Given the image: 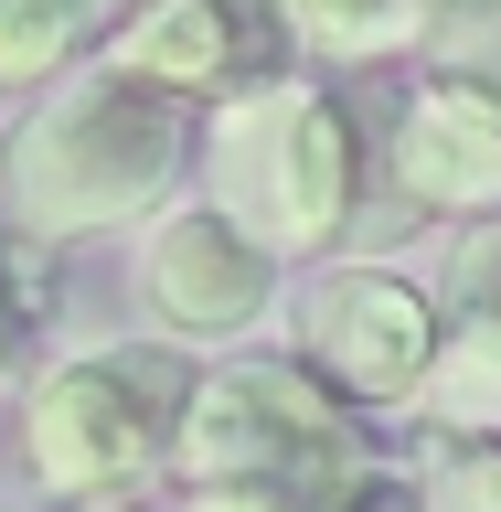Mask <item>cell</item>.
Instances as JSON below:
<instances>
[{
	"label": "cell",
	"mask_w": 501,
	"mask_h": 512,
	"mask_svg": "<svg viewBox=\"0 0 501 512\" xmlns=\"http://www.w3.org/2000/svg\"><path fill=\"white\" fill-rule=\"evenodd\" d=\"M427 416H438L448 438H501V320H448Z\"/></svg>",
	"instance_id": "cell-10"
},
{
	"label": "cell",
	"mask_w": 501,
	"mask_h": 512,
	"mask_svg": "<svg viewBox=\"0 0 501 512\" xmlns=\"http://www.w3.org/2000/svg\"><path fill=\"white\" fill-rule=\"evenodd\" d=\"M192 384L203 363H171L150 342H86L43 363L22 395V448H32V480L64 491V502H118L160 459H182V416H192Z\"/></svg>",
	"instance_id": "cell-4"
},
{
	"label": "cell",
	"mask_w": 501,
	"mask_h": 512,
	"mask_svg": "<svg viewBox=\"0 0 501 512\" xmlns=\"http://www.w3.org/2000/svg\"><path fill=\"white\" fill-rule=\"evenodd\" d=\"M438 75H480V86H501V0H448Z\"/></svg>",
	"instance_id": "cell-14"
},
{
	"label": "cell",
	"mask_w": 501,
	"mask_h": 512,
	"mask_svg": "<svg viewBox=\"0 0 501 512\" xmlns=\"http://www.w3.org/2000/svg\"><path fill=\"white\" fill-rule=\"evenodd\" d=\"M182 171H192V107L96 54L11 118L0 214L22 235H107V224H139V214L160 224Z\"/></svg>",
	"instance_id": "cell-1"
},
{
	"label": "cell",
	"mask_w": 501,
	"mask_h": 512,
	"mask_svg": "<svg viewBox=\"0 0 501 512\" xmlns=\"http://www.w3.org/2000/svg\"><path fill=\"white\" fill-rule=\"evenodd\" d=\"M267 32H278V11L267 0H139L118 32H107V64L118 75H139V86L160 96H246L267 86Z\"/></svg>",
	"instance_id": "cell-7"
},
{
	"label": "cell",
	"mask_w": 501,
	"mask_h": 512,
	"mask_svg": "<svg viewBox=\"0 0 501 512\" xmlns=\"http://www.w3.org/2000/svg\"><path fill=\"white\" fill-rule=\"evenodd\" d=\"M203 203H224L267 256L342 246L352 203H363V128H352V107L331 86H310V75H267V86L224 96L203 118Z\"/></svg>",
	"instance_id": "cell-3"
},
{
	"label": "cell",
	"mask_w": 501,
	"mask_h": 512,
	"mask_svg": "<svg viewBox=\"0 0 501 512\" xmlns=\"http://www.w3.org/2000/svg\"><path fill=\"white\" fill-rule=\"evenodd\" d=\"M96 32V0H0V86H64Z\"/></svg>",
	"instance_id": "cell-11"
},
{
	"label": "cell",
	"mask_w": 501,
	"mask_h": 512,
	"mask_svg": "<svg viewBox=\"0 0 501 512\" xmlns=\"http://www.w3.org/2000/svg\"><path fill=\"white\" fill-rule=\"evenodd\" d=\"M416 491H427V512H501V438H448Z\"/></svg>",
	"instance_id": "cell-13"
},
{
	"label": "cell",
	"mask_w": 501,
	"mask_h": 512,
	"mask_svg": "<svg viewBox=\"0 0 501 512\" xmlns=\"http://www.w3.org/2000/svg\"><path fill=\"white\" fill-rule=\"evenodd\" d=\"M342 512H427V491H406V480H384V470H374V480H363V491H352Z\"/></svg>",
	"instance_id": "cell-16"
},
{
	"label": "cell",
	"mask_w": 501,
	"mask_h": 512,
	"mask_svg": "<svg viewBox=\"0 0 501 512\" xmlns=\"http://www.w3.org/2000/svg\"><path fill=\"white\" fill-rule=\"evenodd\" d=\"M0 512H11V502H0Z\"/></svg>",
	"instance_id": "cell-18"
},
{
	"label": "cell",
	"mask_w": 501,
	"mask_h": 512,
	"mask_svg": "<svg viewBox=\"0 0 501 512\" xmlns=\"http://www.w3.org/2000/svg\"><path fill=\"white\" fill-rule=\"evenodd\" d=\"M448 310L416 267H320L299 288V363L352 406H427Z\"/></svg>",
	"instance_id": "cell-5"
},
{
	"label": "cell",
	"mask_w": 501,
	"mask_h": 512,
	"mask_svg": "<svg viewBox=\"0 0 501 512\" xmlns=\"http://www.w3.org/2000/svg\"><path fill=\"white\" fill-rule=\"evenodd\" d=\"M182 491H278L299 512H342L374 480L363 416L342 384H320L299 352H214L182 416Z\"/></svg>",
	"instance_id": "cell-2"
},
{
	"label": "cell",
	"mask_w": 501,
	"mask_h": 512,
	"mask_svg": "<svg viewBox=\"0 0 501 512\" xmlns=\"http://www.w3.org/2000/svg\"><path fill=\"white\" fill-rule=\"evenodd\" d=\"M288 43H310L320 64H374V54H416L438 43L448 0H267Z\"/></svg>",
	"instance_id": "cell-9"
},
{
	"label": "cell",
	"mask_w": 501,
	"mask_h": 512,
	"mask_svg": "<svg viewBox=\"0 0 501 512\" xmlns=\"http://www.w3.org/2000/svg\"><path fill=\"white\" fill-rule=\"evenodd\" d=\"M427 256H438V267H427V288H438L448 320H501V214L448 224Z\"/></svg>",
	"instance_id": "cell-12"
},
{
	"label": "cell",
	"mask_w": 501,
	"mask_h": 512,
	"mask_svg": "<svg viewBox=\"0 0 501 512\" xmlns=\"http://www.w3.org/2000/svg\"><path fill=\"white\" fill-rule=\"evenodd\" d=\"M139 299L171 342H246L288 299V256H267L224 203H171L139 235Z\"/></svg>",
	"instance_id": "cell-6"
},
{
	"label": "cell",
	"mask_w": 501,
	"mask_h": 512,
	"mask_svg": "<svg viewBox=\"0 0 501 512\" xmlns=\"http://www.w3.org/2000/svg\"><path fill=\"white\" fill-rule=\"evenodd\" d=\"M384 160H395V192L427 203V214H448V224L501 214V86H480V75H427V86L395 107Z\"/></svg>",
	"instance_id": "cell-8"
},
{
	"label": "cell",
	"mask_w": 501,
	"mask_h": 512,
	"mask_svg": "<svg viewBox=\"0 0 501 512\" xmlns=\"http://www.w3.org/2000/svg\"><path fill=\"white\" fill-rule=\"evenodd\" d=\"M11 363H22V278L0 267V395H11Z\"/></svg>",
	"instance_id": "cell-15"
},
{
	"label": "cell",
	"mask_w": 501,
	"mask_h": 512,
	"mask_svg": "<svg viewBox=\"0 0 501 512\" xmlns=\"http://www.w3.org/2000/svg\"><path fill=\"white\" fill-rule=\"evenodd\" d=\"M182 512H299L278 491H182Z\"/></svg>",
	"instance_id": "cell-17"
}]
</instances>
